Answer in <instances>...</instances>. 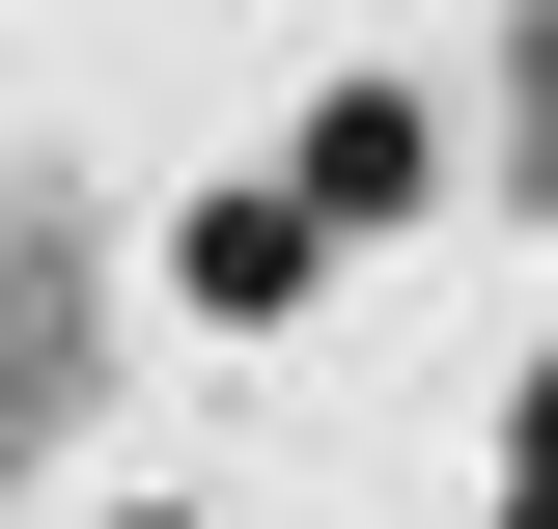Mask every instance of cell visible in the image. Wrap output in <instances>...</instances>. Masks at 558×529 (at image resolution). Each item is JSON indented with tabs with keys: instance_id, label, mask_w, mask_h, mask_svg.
Returning <instances> with one entry per match:
<instances>
[{
	"instance_id": "6da1fadb",
	"label": "cell",
	"mask_w": 558,
	"mask_h": 529,
	"mask_svg": "<svg viewBox=\"0 0 558 529\" xmlns=\"http://www.w3.org/2000/svg\"><path fill=\"white\" fill-rule=\"evenodd\" d=\"M252 168H279V223H307L336 279H391V251H447V196H475V112H447L418 57H336Z\"/></svg>"
},
{
	"instance_id": "7a4b0ae2",
	"label": "cell",
	"mask_w": 558,
	"mask_h": 529,
	"mask_svg": "<svg viewBox=\"0 0 558 529\" xmlns=\"http://www.w3.org/2000/svg\"><path fill=\"white\" fill-rule=\"evenodd\" d=\"M140 279H168V334H196V362H279V334H336V251L279 223V168H168Z\"/></svg>"
},
{
	"instance_id": "3957f363",
	"label": "cell",
	"mask_w": 558,
	"mask_h": 529,
	"mask_svg": "<svg viewBox=\"0 0 558 529\" xmlns=\"http://www.w3.org/2000/svg\"><path fill=\"white\" fill-rule=\"evenodd\" d=\"M475 529H558V334H502V391H475Z\"/></svg>"
},
{
	"instance_id": "277c9868",
	"label": "cell",
	"mask_w": 558,
	"mask_h": 529,
	"mask_svg": "<svg viewBox=\"0 0 558 529\" xmlns=\"http://www.w3.org/2000/svg\"><path fill=\"white\" fill-rule=\"evenodd\" d=\"M57 529H223V502H196V473H84Z\"/></svg>"
}]
</instances>
